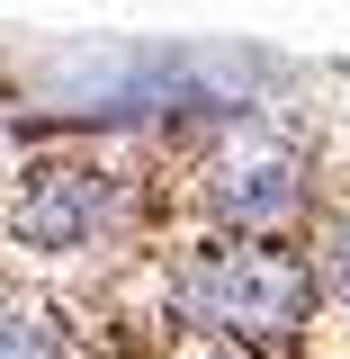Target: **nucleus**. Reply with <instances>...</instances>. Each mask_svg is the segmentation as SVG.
<instances>
[{"instance_id":"obj_1","label":"nucleus","mask_w":350,"mask_h":359,"mask_svg":"<svg viewBox=\"0 0 350 359\" xmlns=\"http://www.w3.org/2000/svg\"><path fill=\"white\" fill-rule=\"evenodd\" d=\"M314 297H323V269L297 261L278 233H216L171 269L180 323H198L207 341H234V351H261V359H288L306 341Z\"/></svg>"},{"instance_id":"obj_2","label":"nucleus","mask_w":350,"mask_h":359,"mask_svg":"<svg viewBox=\"0 0 350 359\" xmlns=\"http://www.w3.org/2000/svg\"><path fill=\"white\" fill-rule=\"evenodd\" d=\"M306 153L288 144L278 126H234L198 162V207L224 224V233H288L306 216Z\"/></svg>"},{"instance_id":"obj_3","label":"nucleus","mask_w":350,"mask_h":359,"mask_svg":"<svg viewBox=\"0 0 350 359\" xmlns=\"http://www.w3.org/2000/svg\"><path fill=\"white\" fill-rule=\"evenodd\" d=\"M117 207H126L117 171H99V162H36L18 180V198H9V233L27 252H45V261H72V252L117 233Z\"/></svg>"},{"instance_id":"obj_4","label":"nucleus","mask_w":350,"mask_h":359,"mask_svg":"<svg viewBox=\"0 0 350 359\" xmlns=\"http://www.w3.org/2000/svg\"><path fill=\"white\" fill-rule=\"evenodd\" d=\"M0 359H63V323L18 287H0Z\"/></svg>"},{"instance_id":"obj_5","label":"nucleus","mask_w":350,"mask_h":359,"mask_svg":"<svg viewBox=\"0 0 350 359\" xmlns=\"http://www.w3.org/2000/svg\"><path fill=\"white\" fill-rule=\"evenodd\" d=\"M323 297H342V306H350V216L332 224V243H323Z\"/></svg>"},{"instance_id":"obj_6","label":"nucleus","mask_w":350,"mask_h":359,"mask_svg":"<svg viewBox=\"0 0 350 359\" xmlns=\"http://www.w3.org/2000/svg\"><path fill=\"white\" fill-rule=\"evenodd\" d=\"M207 359H234V351H207Z\"/></svg>"}]
</instances>
